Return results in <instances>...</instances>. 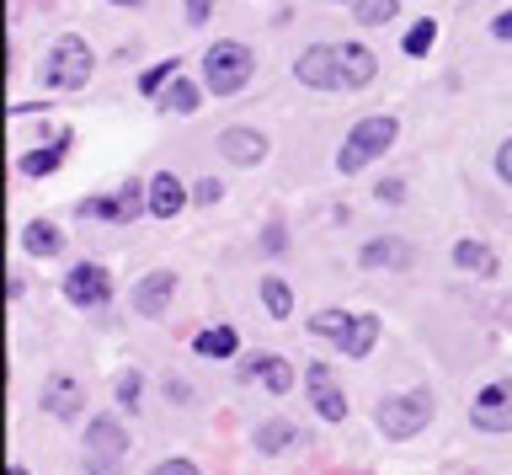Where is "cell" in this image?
<instances>
[{
	"label": "cell",
	"mask_w": 512,
	"mask_h": 475,
	"mask_svg": "<svg viewBox=\"0 0 512 475\" xmlns=\"http://www.w3.org/2000/svg\"><path fill=\"white\" fill-rule=\"evenodd\" d=\"M395 134H400V123H395L390 113L358 118V123H352V129H347L342 150H336V171H342V177H358L363 166H374L379 155L395 145Z\"/></svg>",
	"instance_id": "6da1fadb"
},
{
	"label": "cell",
	"mask_w": 512,
	"mask_h": 475,
	"mask_svg": "<svg viewBox=\"0 0 512 475\" xmlns=\"http://www.w3.org/2000/svg\"><path fill=\"white\" fill-rule=\"evenodd\" d=\"M310 331L315 337L336 342L347 358H368L379 342V315H347V310H315L310 315Z\"/></svg>",
	"instance_id": "7a4b0ae2"
},
{
	"label": "cell",
	"mask_w": 512,
	"mask_h": 475,
	"mask_svg": "<svg viewBox=\"0 0 512 475\" xmlns=\"http://www.w3.org/2000/svg\"><path fill=\"white\" fill-rule=\"evenodd\" d=\"M91 75H96V54L80 33H64L43 59V86H54V91H80V86H91Z\"/></svg>",
	"instance_id": "3957f363"
},
{
	"label": "cell",
	"mask_w": 512,
	"mask_h": 475,
	"mask_svg": "<svg viewBox=\"0 0 512 475\" xmlns=\"http://www.w3.org/2000/svg\"><path fill=\"white\" fill-rule=\"evenodd\" d=\"M251 75H256V54L235 38H224L203 54V86L214 91V97H235L240 86H251Z\"/></svg>",
	"instance_id": "277c9868"
},
{
	"label": "cell",
	"mask_w": 512,
	"mask_h": 475,
	"mask_svg": "<svg viewBox=\"0 0 512 475\" xmlns=\"http://www.w3.org/2000/svg\"><path fill=\"white\" fill-rule=\"evenodd\" d=\"M374 422H379V433H390V438H416L432 422V395L427 390L390 395V401L374 406Z\"/></svg>",
	"instance_id": "5b68a950"
},
{
	"label": "cell",
	"mask_w": 512,
	"mask_h": 475,
	"mask_svg": "<svg viewBox=\"0 0 512 475\" xmlns=\"http://www.w3.org/2000/svg\"><path fill=\"white\" fill-rule=\"evenodd\" d=\"M294 75H299V86H310V91H342V59H336V43H310V49L294 59Z\"/></svg>",
	"instance_id": "8992f818"
},
{
	"label": "cell",
	"mask_w": 512,
	"mask_h": 475,
	"mask_svg": "<svg viewBox=\"0 0 512 475\" xmlns=\"http://www.w3.org/2000/svg\"><path fill=\"white\" fill-rule=\"evenodd\" d=\"M470 422L480 433H512V379H496L470 401Z\"/></svg>",
	"instance_id": "52a82bcc"
},
{
	"label": "cell",
	"mask_w": 512,
	"mask_h": 475,
	"mask_svg": "<svg viewBox=\"0 0 512 475\" xmlns=\"http://www.w3.org/2000/svg\"><path fill=\"white\" fill-rule=\"evenodd\" d=\"M64 299L80 310H102L107 299H112V278H107V267H96V262H80L64 273Z\"/></svg>",
	"instance_id": "ba28073f"
},
{
	"label": "cell",
	"mask_w": 512,
	"mask_h": 475,
	"mask_svg": "<svg viewBox=\"0 0 512 475\" xmlns=\"http://www.w3.org/2000/svg\"><path fill=\"white\" fill-rule=\"evenodd\" d=\"M267 150H272L267 134H262V129H246V123H235V129L219 134V155H224L230 166H262Z\"/></svg>",
	"instance_id": "9c48e42d"
},
{
	"label": "cell",
	"mask_w": 512,
	"mask_h": 475,
	"mask_svg": "<svg viewBox=\"0 0 512 475\" xmlns=\"http://www.w3.org/2000/svg\"><path fill=\"white\" fill-rule=\"evenodd\" d=\"M43 411H48V417H59V422H75L80 411H86V385H80L75 374H54L43 385Z\"/></svg>",
	"instance_id": "30bf717a"
},
{
	"label": "cell",
	"mask_w": 512,
	"mask_h": 475,
	"mask_svg": "<svg viewBox=\"0 0 512 475\" xmlns=\"http://www.w3.org/2000/svg\"><path fill=\"white\" fill-rule=\"evenodd\" d=\"M304 379H310V401H315L320 417H326V422H347V395H342V385H336V374L326 369V363H310Z\"/></svg>",
	"instance_id": "8fae6325"
},
{
	"label": "cell",
	"mask_w": 512,
	"mask_h": 475,
	"mask_svg": "<svg viewBox=\"0 0 512 475\" xmlns=\"http://www.w3.org/2000/svg\"><path fill=\"white\" fill-rule=\"evenodd\" d=\"M336 59H342V91H363V86H374L379 59H374V49H368V43L342 38V43H336Z\"/></svg>",
	"instance_id": "7c38bea8"
},
{
	"label": "cell",
	"mask_w": 512,
	"mask_h": 475,
	"mask_svg": "<svg viewBox=\"0 0 512 475\" xmlns=\"http://www.w3.org/2000/svg\"><path fill=\"white\" fill-rule=\"evenodd\" d=\"M187 187H182V177H176V171H155L150 177V214L155 219H176L187 209Z\"/></svg>",
	"instance_id": "4fadbf2b"
},
{
	"label": "cell",
	"mask_w": 512,
	"mask_h": 475,
	"mask_svg": "<svg viewBox=\"0 0 512 475\" xmlns=\"http://www.w3.org/2000/svg\"><path fill=\"white\" fill-rule=\"evenodd\" d=\"M70 145H75V134H70V129H59L48 150H27V155H16V171H22V177H54V171L64 166V155H70Z\"/></svg>",
	"instance_id": "5bb4252c"
},
{
	"label": "cell",
	"mask_w": 512,
	"mask_h": 475,
	"mask_svg": "<svg viewBox=\"0 0 512 475\" xmlns=\"http://www.w3.org/2000/svg\"><path fill=\"white\" fill-rule=\"evenodd\" d=\"M406 262H411V241H400V235L363 241V251H358V267H368V273H379V267H406Z\"/></svg>",
	"instance_id": "9a60e30c"
},
{
	"label": "cell",
	"mask_w": 512,
	"mask_h": 475,
	"mask_svg": "<svg viewBox=\"0 0 512 475\" xmlns=\"http://www.w3.org/2000/svg\"><path fill=\"white\" fill-rule=\"evenodd\" d=\"M171 294H176V273H150V278L134 283V310L139 315H166Z\"/></svg>",
	"instance_id": "2e32d148"
},
{
	"label": "cell",
	"mask_w": 512,
	"mask_h": 475,
	"mask_svg": "<svg viewBox=\"0 0 512 475\" xmlns=\"http://www.w3.org/2000/svg\"><path fill=\"white\" fill-rule=\"evenodd\" d=\"M86 449H91L96 459L128 454V427H118V417H96V422L86 427Z\"/></svg>",
	"instance_id": "e0dca14e"
},
{
	"label": "cell",
	"mask_w": 512,
	"mask_h": 475,
	"mask_svg": "<svg viewBox=\"0 0 512 475\" xmlns=\"http://www.w3.org/2000/svg\"><path fill=\"white\" fill-rule=\"evenodd\" d=\"M203 91L208 86H198V81H187V75H176V81L166 86V91H160V113H171V118H192V113H198V107H203Z\"/></svg>",
	"instance_id": "ac0fdd59"
},
{
	"label": "cell",
	"mask_w": 512,
	"mask_h": 475,
	"mask_svg": "<svg viewBox=\"0 0 512 475\" xmlns=\"http://www.w3.org/2000/svg\"><path fill=\"white\" fill-rule=\"evenodd\" d=\"M246 385H262L267 395H288L294 390V369L283 358H256V363H246Z\"/></svg>",
	"instance_id": "d6986e66"
},
{
	"label": "cell",
	"mask_w": 512,
	"mask_h": 475,
	"mask_svg": "<svg viewBox=\"0 0 512 475\" xmlns=\"http://www.w3.org/2000/svg\"><path fill=\"white\" fill-rule=\"evenodd\" d=\"M454 267L459 273H475V278H496V251L486 241H454Z\"/></svg>",
	"instance_id": "ffe728a7"
},
{
	"label": "cell",
	"mask_w": 512,
	"mask_h": 475,
	"mask_svg": "<svg viewBox=\"0 0 512 475\" xmlns=\"http://www.w3.org/2000/svg\"><path fill=\"white\" fill-rule=\"evenodd\" d=\"M22 251H27V257H59V251H64V230L59 225H48V219H32V225L22 230Z\"/></svg>",
	"instance_id": "44dd1931"
},
{
	"label": "cell",
	"mask_w": 512,
	"mask_h": 475,
	"mask_svg": "<svg viewBox=\"0 0 512 475\" xmlns=\"http://www.w3.org/2000/svg\"><path fill=\"white\" fill-rule=\"evenodd\" d=\"M235 347H240L235 326H203L198 337H192V353L198 358H235Z\"/></svg>",
	"instance_id": "7402d4cb"
},
{
	"label": "cell",
	"mask_w": 512,
	"mask_h": 475,
	"mask_svg": "<svg viewBox=\"0 0 512 475\" xmlns=\"http://www.w3.org/2000/svg\"><path fill=\"white\" fill-rule=\"evenodd\" d=\"M262 305H267L272 321H288V315H294V289H288L283 278H262Z\"/></svg>",
	"instance_id": "603a6c76"
},
{
	"label": "cell",
	"mask_w": 512,
	"mask_h": 475,
	"mask_svg": "<svg viewBox=\"0 0 512 475\" xmlns=\"http://www.w3.org/2000/svg\"><path fill=\"white\" fill-rule=\"evenodd\" d=\"M352 17L363 27H384V22L400 17V0H352Z\"/></svg>",
	"instance_id": "cb8c5ba5"
},
{
	"label": "cell",
	"mask_w": 512,
	"mask_h": 475,
	"mask_svg": "<svg viewBox=\"0 0 512 475\" xmlns=\"http://www.w3.org/2000/svg\"><path fill=\"white\" fill-rule=\"evenodd\" d=\"M80 219H107V225H128V209L118 203V193H112V198H80Z\"/></svg>",
	"instance_id": "d4e9b609"
},
{
	"label": "cell",
	"mask_w": 512,
	"mask_h": 475,
	"mask_svg": "<svg viewBox=\"0 0 512 475\" xmlns=\"http://www.w3.org/2000/svg\"><path fill=\"white\" fill-rule=\"evenodd\" d=\"M432 43H438V22L422 17V22H411V33H406V43H400V49H406L411 59H427Z\"/></svg>",
	"instance_id": "484cf974"
},
{
	"label": "cell",
	"mask_w": 512,
	"mask_h": 475,
	"mask_svg": "<svg viewBox=\"0 0 512 475\" xmlns=\"http://www.w3.org/2000/svg\"><path fill=\"white\" fill-rule=\"evenodd\" d=\"M294 438H299V427H294V422H267L262 433H256V449H262V454H283Z\"/></svg>",
	"instance_id": "4316f807"
},
{
	"label": "cell",
	"mask_w": 512,
	"mask_h": 475,
	"mask_svg": "<svg viewBox=\"0 0 512 475\" xmlns=\"http://www.w3.org/2000/svg\"><path fill=\"white\" fill-rule=\"evenodd\" d=\"M166 81H176V59H160V65H150L139 75V97H160Z\"/></svg>",
	"instance_id": "83f0119b"
},
{
	"label": "cell",
	"mask_w": 512,
	"mask_h": 475,
	"mask_svg": "<svg viewBox=\"0 0 512 475\" xmlns=\"http://www.w3.org/2000/svg\"><path fill=\"white\" fill-rule=\"evenodd\" d=\"M219 198H224V182H219V177L192 182V203H203V209H208V203H219Z\"/></svg>",
	"instance_id": "f1b7e54d"
},
{
	"label": "cell",
	"mask_w": 512,
	"mask_h": 475,
	"mask_svg": "<svg viewBox=\"0 0 512 475\" xmlns=\"http://www.w3.org/2000/svg\"><path fill=\"white\" fill-rule=\"evenodd\" d=\"M496 177L512 187V139H502V145H496Z\"/></svg>",
	"instance_id": "f546056e"
},
{
	"label": "cell",
	"mask_w": 512,
	"mask_h": 475,
	"mask_svg": "<svg viewBox=\"0 0 512 475\" xmlns=\"http://www.w3.org/2000/svg\"><path fill=\"white\" fill-rule=\"evenodd\" d=\"M374 198H379V203H400V198H406V182H400V177L379 182V187H374Z\"/></svg>",
	"instance_id": "4dcf8cb0"
},
{
	"label": "cell",
	"mask_w": 512,
	"mask_h": 475,
	"mask_svg": "<svg viewBox=\"0 0 512 475\" xmlns=\"http://www.w3.org/2000/svg\"><path fill=\"white\" fill-rule=\"evenodd\" d=\"M150 475H203V470L192 465V459H166V465H155Z\"/></svg>",
	"instance_id": "1f68e13d"
},
{
	"label": "cell",
	"mask_w": 512,
	"mask_h": 475,
	"mask_svg": "<svg viewBox=\"0 0 512 475\" xmlns=\"http://www.w3.org/2000/svg\"><path fill=\"white\" fill-rule=\"evenodd\" d=\"M118 401L123 406H139V374H123L118 379Z\"/></svg>",
	"instance_id": "d6a6232c"
},
{
	"label": "cell",
	"mask_w": 512,
	"mask_h": 475,
	"mask_svg": "<svg viewBox=\"0 0 512 475\" xmlns=\"http://www.w3.org/2000/svg\"><path fill=\"white\" fill-rule=\"evenodd\" d=\"M208 17H214V0H187V22L192 27H203Z\"/></svg>",
	"instance_id": "836d02e7"
},
{
	"label": "cell",
	"mask_w": 512,
	"mask_h": 475,
	"mask_svg": "<svg viewBox=\"0 0 512 475\" xmlns=\"http://www.w3.org/2000/svg\"><path fill=\"white\" fill-rule=\"evenodd\" d=\"M262 246L272 251V257H278V251L288 246V235H283V225H267V235H262Z\"/></svg>",
	"instance_id": "e575fe53"
},
{
	"label": "cell",
	"mask_w": 512,
	"mask_h": 475,
	"mask_svg": "<svg viewBox=\"0 0 512 475\" xmlns=\"http://www.w3.org/2000/svg\"><path fill=\"white\" fill-rule=\"evenodd\" d=\"M491 38H496V43H512V11H502V17L491 22Z\"/></svg>",
	"instance_id": "d590c367"
},
{
	"label": "cell",
	"mask_w": 512,
	"mask_h": 475,
	"mask_svg": "<svg viewBox=\"0 0 512 475\" xmlns=\"http://www.w3.org/2000/svg\"><path fill=\"white\" fill-rule=\"evenodd\" d=\"M107 6H144V0H107Z\"/></svg>",
	"instance_id": "8d00e7d4"
},
{
	"label": "cell",
	"mask_w": 512,
	"mask_h": 475,
	"mask_svg": "<svg viewBox=\"0 0 512 475\" xmlns=\"http://www.w3.org/2000/svg\"><path fill=\"white\" fill-rule=\"evenodd\" d=\"M11 475H27V465H11Z\"/></svg>",
	"instance_id": "74e56055"
}]
</instances>
